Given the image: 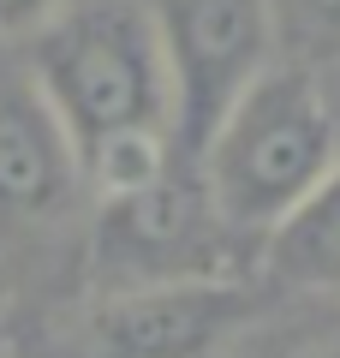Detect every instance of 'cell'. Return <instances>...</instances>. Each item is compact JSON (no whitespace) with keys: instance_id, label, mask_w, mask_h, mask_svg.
<instances>
[{"instance_id":"4","label":"cell","mask_w":340,"mask_h":358,"mask_svg":"<svg viewBox=\"0 0 340 358\" xmlns=\"http://www.w3.org/2000/svg\"><path fill=\"white\" fill-rule=\"evenodd\" d=\"M90 215L84 155L36 90L24 54L0 48V268L6 251L66 245Z\"/></svg>"},{"instance_id":"2","label":"cell","mask_w":340,"mask_h":358,"mask_svg":"<svg viewBox=\"0 0 340 358\" xmlns=\"http://www.w3.org/2000/svg\"><path fill=\"white\" fill-rule=\"evenodd\" d=\"M197 173L227 227L269 251L275 233L292 227L340 173V114L328 84L292 66H269L209 131Z\"/></svg>"},{"instance_id":"9","label":"cell","mask_w":340,"mask_h":358,"mask_svg":"<svg viewBox=\"0 0 340 358\" xmlns=\"http://www.w3.org/2000/svg\"><path fill=\"white\" fill-rule=\"evenodd\" d=\"M66 0H0V48H24Z\"/></svg>"},{"instance_id":"3","label":"cell","mask_w":340,"mask_h":358,"mask_svg":"<svg viewBox=\"0 0 340 358\" xmlns=\"http://www.w3.org/2000/svg\"><path fill=\"white\" fill-rule=\"evenodd\" d=\"M257 257L263 251L221 221L191 155H173L155 179L90 203L84 268L96 293L245 281Z\"/></svg>"},{"instance_id":"5","label":"cell","mask_w":340,"mask_h":358,"mask_svg":"<svg viewBox=\"0 0 340 358\" xmlns=\"http://www.w3.org/2000/svg\"><path fill=\"white\" fill-rule=\"evenodd\" d=\"M173 90V150L197 162L227 108L275 66L263 0H143Z\"/></svg>"},{"instance_id":"1","label":"cell","mask_w":340,"mask_h":358,"mask_svg":"<svg viewBox=\"0 0 340 358\" xmlns=\"http://www.w3.org/2000/svg\"><path fill=\"white\" fill-rule=\"evenodd\" d=\"M24 66L84 155L90 203L173 162V90L143 0H66L24 42Z\"/></svg>"},{"instance_id":"8","label":"cell","mask_w":340,"mask_h":358,"mask_svg":"<svg viewBox=\"0 0 340 358\" xmlns=\"http://www.w3.org/2000/svg\"><path fill=\"white\" fill-rule=\"evenodd\" d=\"M281 268H287L292 281H311V287H340V173L328 179L316 203L304 209L292 227L275 233L269 245Z\"/></svg>"},{"instance_id":"7","label":"cell","mask_w":340,"mask_h":358,"mask_svg":"<svg viewBox=\"0 0 340 358\" xmlns=\"http://www.w3.org/2000/svg\"><path fill=\"white\" fill-rule=\"evenodd\" d=\"M275 66L328 78L340 66V0H263Z\"/></svg>"},{"instance_id":"6","label":"cell","mask_w":340,"mask_h":358,"mask_svg":"<svg viewBox=\"0 0 340 358\" xmlns=\"http://www.w3.org/2000/svg\"><path fill=\"white\" fill-rule=\"evenodd\" d=\"M251 317L257 299L245 281L96 293L72 317L60 358H221Z\"/></svg>"}]
</instances>
